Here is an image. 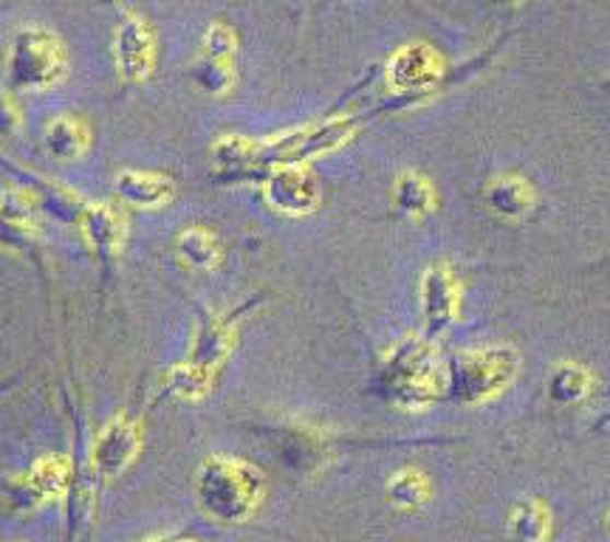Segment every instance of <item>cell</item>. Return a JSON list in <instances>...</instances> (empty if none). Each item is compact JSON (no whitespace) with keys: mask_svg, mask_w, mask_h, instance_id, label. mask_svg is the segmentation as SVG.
<instances>
[{"mask_svg":"<svg viewBox=\"0 0 610 542\" xmlns=\"http://www.w3.org/2000/svg\"><path fill=\"white\" fill-rule=\"evenodd\" d=\"M196 495L203 511L221 522H244L260 508L266 495L263 472L237 458H207L198 469Z\"/></svg>","mask_w":610,"mask_h":542,"instance_id":"1","label":"cell"},{"mask_svg":"<svg viewBox=\"0 0 610 542\" xmlns=\"http://www.w3.org/2000/svg\"><path fill=\"white\" fill-rule=\"evenodd\" d=\"M385 396L401 410H424L447 390V367L427 342H407L385 362Z\"/></svg>","mask_w":610,"mask_h":542,"instance_id":"2","label":"cell"},{"mask_svg":"<svg viewBox=\"0 0 610 542\" xmlns=\"http://www.w3.org/2000/svg\"><path fill=\"white\" fill-rule=\"evenodd\" d=\"M66 48L60 37L43 26H26L14 34L9 48V80L21 91H48L66 76Z\"/></svg>","mask_w":610,"mask_h":542,"instance_id":"3","label":"cell"},{"mask_svg":"<svg viewBox=\"0 0 610 542\" xmlns=\"http://www.w3.org/2000/svg\"><path fill=\"white\" fill-rule=\"evenodd\" d=\"M517 370L515 353L506 347H481L458 353L447 367V387L453 399L464 404L492 399L512 381Z\"/></svg>","mask_w":610,"mask_h":542,"instance_id":"4","label":"cell"},{"mask_svg":"<svg viewBox=\"0 0 610 542\" xmlns=\"http://www.w3.org/2000/svg\"><path fill=\"white\" fill-rule=\"evenodd\" d=\"M351 125L348 122H326L314 128H300L292 133H280L269 142L249 139V153H246V167H283V164H303L308 158H317L322 153H331L339 144L351 139Z\"/></svg>","mask_w":610,"mask_h":542,"instance_id":"5","label":"cell"},{"mask_svg":"<svg viewBox=\"0 0 610 542\" xmlns=\"http://www.w3.org/2000/svg\"><path fill=\"white\" fill-rule=\"evenodd\" d=\"M319 181L303 164H283L269 173L263 184V201L278 215L303 217L319 207Z\"/></svg>","mask_w":610,"mask_h":542,"instance_id":"6","label":"cell"},{"mask_svg":"<svg viewBox=\"0 0 610 542\" xmlns=\"http://www.w3.org/2000/svg\"><path fill=\"white\" fill-rule=\"evenodd\" d=\"M139 449H142V429L130 419L119 415L96 435L94 449H91V463L102 478H116L136 461Z\"/></svg>","mask_w":610,"mask_h":542,"instance_id":"7","label":"cell"},{"mask_svg":"<svg viewBox=\"0 0 610 542\" xmlns=\"http://www.w3.org/2000/svg\"><path fill=\"white\" fill-rule=\"evenodd\" d=\"M114 55L125 80H148L153 66H156V37H153V28L142 17H128L119 26V32H116Z\"/></svg>","mask_w":610,"mask_h":542,"instance_id":"8","label":"cell"},{"mask_svg":"<svg viewBox=\"0 0 610 542\" xmlns=\"http://www.w3.org/2000/svg\"><path fill=\"white\" fill-rule=\"evenodd\" d=\"M80 229L85 244L102 258L119 255L128 240V224L114 203H89L80 215Z\"/></svg>","mask_w":610,"mask_h":542,"instance_id":"9","label":"cell"},{"mask_svg":"<svg viewBox=\"0 0 610 542\" xmlns=\"http://www.w3.org/2000/svg\"><path fill=\"white\" fill-rule=\"evenodd\" d=\"M114 192L133 210H162L173 201V181L153 169H125L116 176Z\"/></svg>","mask_w":610,"mask_h":542,"instance_id":"10","label":"cell"},{"mask_svg":"<svg viewBox=\"0 0 610 542\" xmlns=\"http://www.w3.org/2000/svg\"><path fill=\"white\" fill-rule=\"evenodd\" d=\"M441 74V60L433 48L424 46V43H413V46H404L399 55L390 60L387 68V80L396 91H419L427 89L438 80Z\"/></svg>","mask_w":610,"mask_h":542,"instance_id":"11","label":"cell"},{"mask_svg":"<svg viewBox=\"0 0 610 542\" xmlns=\"http://www.w3.org/2000/svg\"><path fill=\"white\" fill-rule=\"evenodd\" d=\"M421 305L433 331L447 328L458 314V285L447 266H433L421 280Z\"/></svg>","mask_w":610,"mask_h":542,"instance_id":"12","label":"cell"},{"mask_svg":"<svg viewBox=\"0 0 610 542\" xmlns=\"http://www.w3.org/2000/svg\"><path fill=\"white\" fill-rule=\"evenodd\" d=\"M235 339L237 333L235 326H232V319L210 317L201 326V331H198L196 345H192L190 351V362L215 376L218 367L224 365L226 356H230L232 347H235Z\"/></svg>","mask_w":610,"mask_h":542,"instance_id":"13","label":"cell"},{"mask_svg":"<svg viewBox=\"0 0 610 542\" xmlns=\"http://www.w3.org/2000/svg\"><path fill=\"white\" fill-rule=\"evenodd\" d=\"M43 148L60 162H77L89 153L91 130L77 116H55L43 130Z\"/></svg>","mask_w":610,"mask_h":542,"instance_id":"14","label":"cell"},{"mask_svg":"<svg viewBox=\"0 0 610 542\" xmlns=\"http://www.w3.org/2000/svg\"><path fill=\"white\" fill-rule=\"evenodd\" d=\"M23 481L28 483L37 503L60 500L71 488V461L62 458V455H46V458L34 463L32 472L23 474Z\"/></svg>","mask_w":610,"mask_h":542,"instance_id":"15","label":"cell"},{"mask_svg":"<svg viewBox=\"0 0 610 542\" xmlns=\"http://www.w3.org/2000/svg\"><path fill=\"white\" fill-rule=\"evenodd\" d=\"M483 201H486L489 210L497 212V215L520 217L531 210L535 192H531V187L523 181V178L503 176L489 184L486 192H483Z\"/></svg>","mask_w":610,"mask_h":542,"instance_id":"16","label":"cell"},{"mask_svg":"<svg viewBox=\"0 0 610 542\" xmlns=\"http://www.w3.org/2000/svg\"><path fill=\"white\" fill-rule=\"evenodd\" d=\"M176 255L184 266L196 271H212L221 263V244L210 229L190 226L176 237Z\"/></svg>","mask_w":610,"mask_h":542,"instance_id":"17","label":"cell"},{"mask_svg":"<svg viewBox=\"0 0 610 542\" xmlns=\"http://www.w3.org/2000/svg\"><path fill=\"white\" fill-rule=\"evenodd\" d=\"M396 207H399L404 215H427L435 207V192L433 184L427 181L419 173H404V176L396 181Z\"/></svg>","mask_w":610,"mask_h":542,"instance_id":"18","label":"cell"},{"mask_svg":"<svg viewBox=\"0 0 610 542\" xmlns=\"http://www.w3.org/2000/svg\"><path fill=\"white\" fill-rule=\"evenodd\" d=\"M212 379H215L212 373H207L203 367L192 365V362L187 360L167 373V393L184 401H198L210 393Z\"/></svg>","mask_w":610,"mask_h":542,"instance_id":"19","label":"cell"},{"mask_svg":"<svg viewBox=\"0 0 610 542\" xmlns=\"http://www.w3.org/2000/svg\"><path fill=\"white\" fill-rule=\"evenodd\" d=\"M387 495L399 508H419L427 503L430 483L427 478L415 469H404V472L394 474L387 483Z\"/></svg>","mask_w":610,"mask_h":542,"instance_id":"20","label":"cell"},{"mask_svg":"<svg viewBox=\"0 0 610 542\" xmlns=\"http://www.w3.org/2000/svg\"><path fill=\"white\" fill-rule=\"evenodd\" d=\"M512 534L517 542H542L549 537V515L540 503H523L515 508V515L508 520Z\"/></svg>","mask_w":610,"mask_h":542,"instance_id":"21","label":"cell"},{"mask_svg":"<svg viewBox=\"0 0 610 542\" xmlns=\"http://www.w3.org/2000/svg\"><path fill=\"white\" fill-rule=\"evenodd\" d=\"M588 387H590V379L583 367L565 365L551 376L549 390H551V399L560 401V404H574V401H579L585 393H588Z\"/></svg>","mask_w":610,"mask_h":542,"instance_id":"22","label":"cell"},{"mask_svg":"<svg viewBox=\"0 0 610 542\" xmlns=\"http://www.w3.org/2000/svg\"><path fill=\"white\" fill-rule=\"evenodd\" d=\"M196 82L207 91V94H226V91H232V85H235L232 62L203 57V60L196 66Z\"/></svg>","mask_w":610,"mask_h":542,"instance_id":"23","label":"cell"},{"mask_svg":"<svg viewBox=\"0 0 610 542\" xmlns=\"http://www.w3.org/2000/svg\"><path fill=\"white\" fill-rule=\"evenodd\" d=\"M237 51V37L226 23H212L207 37H203V57H210V60H224L232 62Z\"/></svg>","mask_w":610,"mask_h":542,"instance_id":"24","label":"cell"},{"mask_svg":"<svg viewBox=\"0 0 610 542\" xmlns=\"http://www.w3.org/2000/svg\"><path fill=\"white\" fill-rule=\"evenodd\" d=\"M17 125H21V114H17V108H14L12 102L0 96V133H9V130H14Z\"/></svg>","mask_w":610,"mask_h":542,"instance_id":"25","label":"cell"},{"mask_svg":"<svg viewBox=\"0 0 610 542\" xmlns=\"http://www.w3.org/2000/svg\"><path fill=\"white\" fill-rule=\"evenodd\" d=\"M162 542H196V540H162Z\"/></svg>","mask_w":610,"mask_h":542,"instance_id":"26","label":"cell"},{"mask_svg":"<svg viewBox=\"0 0 610 542\" xmlns=\"http://www.w3.org/2000/svg\"><path fill=\"white\" fill-rule=\"evenodd\" d=\"M608 526H610V515H608Z\"/></svg>","mask_w":610,"mask_h":542,"instance_id":"27","label":"cell"}]
</instances>
